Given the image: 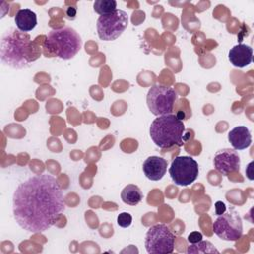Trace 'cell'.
Returning <instances> with one entry per match:
<instances>
[{"label":"cell","mask_w":254,"mask_h":254,"mask_svg":"<svg viewBox=\"0 0 254 254\" xmlns=\"http://www.w3.org/2000/svg\"><path fill=\"white\" fill-rule=\"evenodd\" d=\"M65 209L62 187L49 174L34 175L13 193V214L24 230L40 233L53 226Z\"/></svg>","instance_id":"obj_1"},{"label":"cell","mask_w":254,"mask_h":254,"mask_svg":"<svg viewBox=\"0 0 254 254\" xmlns=\"http://www.w3.org/2000/svg\"><path fill=\"white\" fill-rule=\"evenodd\" d=\"M41 47L31 40L29 34L20 30H6L0 42L1 62L13 68L21 69L41 57Z\"/></svg>","instance_id":"obj_2"},{"label":"cell","mask_w":254,"mask_h":254,"mask_svg":"<svg viewBox=\"0 0 254 254\" xmlns=\"http://www.w3.org/2000/svg\"><path fill=\"white\" fill-rule=\"evenodd\" d=\"M79 34L70 27L51 30L44 42L43 53L48 58L58 57L63 60L73 58L81 49Z\"/></svg>","instance_id":"obj_3"},{"label":"cell","mask_w":254,"mask_h":254,"mask_svg":"<svg viewBox=\"0 0 254 254\" xmlns=\"http://www.w3.org/2000/svg\"><path fill=\"white\" fill-rule=\"evenodd\" d=\"M185 125L178 115L169 113L158 116L151 123L150 137L156 146L168 149L184 144Z\"/></svg>","instance_id":"obj_4"},{"label":"cell","mask_w":254,"mask_h":254,"mask_svg":"<svg viewBox=\"0 0 254 254\" xmlns=\"http://www.w3.org/2000/svg\"><path fill=\"white\" fill-rule=\"evenodd\" d=\"M175 235L166 224L151 226L145 236V248L150 254H168L174 251Z\"/></svg>","instance_id":"obj_5"},{"label":"cell","mask_w":254,"mask_h":254,"mask_svg":"<svg viewBox=\"0 0 254 254\" xmlns=\"http://www.w3.org/2000/svg\"><path fill=\"white\" fill-rule=\"evenodd\" d=\"M177 97L174 88L163 84H155L147 93V105L151 113L156 116L169 114L173 111Z\"/></svg>","instance_id":"obj_6"},{"label":"cell","mask_w":254,"mask_h":254,"mask_svg":"<svg viewBox=\"0 0 254 254\" xmlns=\"http://www.w3.org/2000/svg\"><path fill=\"white\" fill-rule=\"evenodd\" d=\"M128 25L127 13L116 9L112 13L100 16L96 23L97 34L102 41H113L119 38Z\"/></svg>","instance_id":"obj_7"},{"label":"cell","mask_w":254,"mask_h":254,"mask_svg":"<svg viewBox=\"0 0 254 254\" xmlns=\"http://www.w3.org/2000/svg\"><path fill=\"white\" fill-rule=\"evenodd\" d=\"M213 232L222 240L236 241L243 233L242 219L234 207H230L214 220Z\"/></svg>","instance_id":"obj_8"},{"label":"cell","mask_w":254,"mask_h":254,"mask_svg":"<svg viewBox=\"0 0 254 254\" xmlns=\"http://www.w3.org/2000/svg\"><path fill=\"white\" fill-rule=\"evenodd\" d=\"M169 174L176 185L186 187L196 180L198 164L192 157L178 156L173 160Z\"/></svg>","instance_id":"obj_9"},{"label":"cell","mask_w":254,"mask_h":254,"mask_svg":"<svg viewBox=\"0 0 254 254\" xmlns=\"http://www.w3.org/2000/svg\"><path fill=\"white\" fill-rule=\"evenodd\" d=\"M213 166L215 170L221 175L227 176L230 173L239 170V155L233 149H221L217 151L213 157Z\"/></svg>","instance_id":"obj_10"},{"label":"cell","mask_w":254,"mask_h":254,"mask_svg":"<svg viewBox=\"0 0 254 254\" xmlns=\"http://www.w3.org/2000/svg\"><path fill=\"white\" fill-rule=\"evenodd\" d=\"M167 167L168 162L164 158L151 156L144 161L142 169L147 179L151 181H159L165 176Z\"/></svg>","instance_id":"obj_11"},{"label":"cell","mask_w":254,"mask_h":254,"mask_svg":"<svg viewBox=\"0 0 254 254\" xmlns=\"http://www.w3.org/2000/svg\"><path fill=\"white\" fill-rule=\"evenodd\" d=\"M253 58V50L245 44H238L230 49L228 59L232 65L236 67H244L251 64Z\"/></svg>","instance_id":"obj_12"},{"label":"cell","mask_w":254,"mask_h":254,"mask_svg":"<svg viewBox=\"0 0 254 254\" xmlns=\"http://www.w3.org/2000/svg\"><path fill=\"white\" fill-rule=\"evenodd\" d=\"M228 141L234 150H244L252 142L251 133L246 126H236L229 131Z\"/></svg>","instance_id":"obj_13"},{"label":"cell","mask_w":254,"mask_h":254,"mask_svg":"<svg viewBox=\"0 0 254 254\" xmlns=\"http://www.w3.org/2000/svg\"><path fill=\"white\" fill-rule=\"evenodd\" d=\"M15 24L18 30L26 33L37 26V15L30 9H20L15 16Z\"/></svg>","instance_id":"obj_14"},{"label":"cell","mask_w":254,"mask_h":254,"mask_svg":"<svg viewBox=\"0 0 254 254\" xmlns=\"http://www.w3.org/2000/svg\"><path fill=\"white\" fill-rule=\"evenodd\" d=\"M121 199L128 205H137L143 199V192L138 186L130 184L127 185L121 191Z\"/></svg>","instance_id":"obj_15"},{"label":"cell","mask_w":254,"mask_h":254,"mask_svg":"<svg viewBox=\"0 0 254 254\" xmlns=\"http://www.w3.org/2000/svg\"><path fill=\"white\" fill-rule=\"evenodd\" d=\"M188 254H196V253H219V251L213 246V244L209 241H198L196 243H191L188 249Z\"/></svg>","instance_id":"obj_16"},{"label":"cell","mask_w":254,"mask_h":254,"mask_svg":"<svg viewBox=\"0 0 254 254\" xmlns=\"http://www.w3.org/2000/svg\"><path fill=\"white\" fill-rule=\"evenodd\" d=\"M117 3L115 0H96L93 4V10L100 16L112 13L116 10Z\"/></svg>","instance_id":"obj_17"},{"label":"cell","mask_w":254,"mask_h":254,"mask_svg":"<svg viewBox=\"0 0 254 254\" xmlns=\"http://www.w3.org/2000/svg\"><path fill=\"white\" fill-rule=\"evenodd\" d=\"M117 223L123 228L129 227L132 223V215L129 212H121L117 217Z\"/></svg>","instance_id":"obj_18"},{"label":"cell","mask_w":254,"mask_h":254,"mask_svg":"<svg viewBox=\"0 0 254 254\" xmlns=\"http://www.w3.org/2000/svg\"><path fill=\"white\" fill-rule=\"evenodd\" d=\"M202 240V234L198 231H193V232H190L188 236V241L191 244V243H196L198 241Z\"/></svg>","instance_id":"obj_19"},{"label":"cell","mask_w":254,"mask_h":254,"mask_svg":"<svg viewBox=\"0 0 254 254\" xmlns=\"http://www.w3.org/2000/svg\"><path fill=\"white\" fill-rule=\"evenodd\" d=\"M214 207H215V214L217 215L222 214L226 210V205L222 201H216Z\"/></svg>","instance_id":"obj_20"},{"label":"cell","mask_w":254,"mask_h":254,"mask_svg":"<svg viewBox=\"0 0 254 254\" xmlns=\"http://www.w3.org/2000/svg\"><path fill=\"white\" fill-rule=\"evenodd\" d=\"M66 17L68 19H74L75 15H76V9L74 7H68L66 9Z\"/></svg>","instance_id":"obj_21"}]
</instances>
